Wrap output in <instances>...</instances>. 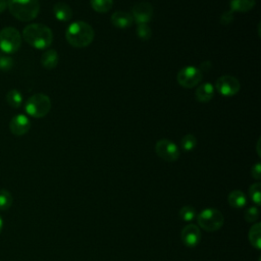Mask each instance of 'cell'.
<instances>
[{"label": "cell", "mask_w": 261, "mask_h": 261, "mask_svg": "<svg viewBox=\"0 0 261 261\" xmlns=\"http://www.w3.org/2000/svg\"><path fill=\"white\" fill-rule=\"evenodd\" d=\"M58 60H59L58 53L54 49H49L45 51L41 56V63L48 70L55 68L58 64Z\"/></svg>", "instance_id": "2e32d148"}, {"label": "cell", "mask_w": 261, "mask_h": 261, "mask_svg": "<svg viewBox=\"0 0 261 261\" xmlns=\"http://www.w3.org/2000/svg\"><path fill=\"white\" fill-rule=\"evenodd\" d=\"M216 91L225 97H231L239 93L241 89L240 81L232 75H221L215 82Z\"/></svg>", "instance_id": "9c48e42d"}, {"label": "cell", "mask_w": 261, "mask_h": 261, "mask_svg": "<svg viewBox=\"0 0 261 261\" xmlns=\"http://www.w3.org/2000/svg\"><path fill=\"white\" fill-rule=\"evenodd\" d=\"M6 101H7L8 105L12 108L20 107V105L22 103L21 93L16 89H12V90L8 91L6 94Z\"/></svg>", "instance_id": "ffe728a7"}, {"label": "cell", "mask_w": 261, "mask_h": 261, "mask_svg": "<svg viewBox=\"0 0 261 261\" xmlns=\"http://www.w3.org/2000/svg\"><path fill=\"white\" fill-rule=\"evenodd\" d=\"M21 45L20 33L13 27H6L0 31V51L5 54L15 53Z\"/></svg>", "instance_id": "8992f818"}, {"label": "cell", "mask_w": 261, "mask_h": 261, "mask_svg": "<svg viewBox=\"0 0 261 261\" xmlns=\"http://www.w3.org/2000/svg\"><path fill=\"white\" fill-rule=\"evenodd\" d=\"M227 201H228V204L233 208H242L247 204L246 195L240 190H234L230 192L228 194Z\"/></svg>", "instance_id": "e0dca14e"}, {"label": "cell", "mask_w": 261, "mask_h": 261, "mask_svg": "<svg viewBox=\"0 0 261 261\" xmlns=\"http://www.w3.org/2000/svg\"><path fill=\"white\" fill-rule=\"evenodd\" d=\"M180 238L185 246L196 247L201 241V230L196 224H188L182 228Z\"/></svg>", "instance_id": "7c38bea8"}, {"label": "cell", "mask_w": 261, "mask_h": 261, "mask_svg": "<svg viewBox=\"0 0 261 261\" xmlns=\"http://www.w3.org/2000/svg\"><path fill=\"white\" fill-rule=\"evenodd\" d=\"M24 109L30 116L35 118H42L46 116L50 111L51 100L47 95L43 93L34 94L27 100Z\"/></svg>", "instance_id": "277c9868"}, {"label": "cell", "mask_w": 261, "mask_h": 261, "mask_svg": "<svg viewBox=\"0 0 261 261\" xmlns=\"http://www.w3.org/2000/svg\"><path fill=\"white\" fill-rule=\"evenodd\" d=\"M249 241L251 245L257 250L261 249V224L256 222L252 225L249 231Z\"/></svg>", "instance_id": "d6986e66"}, {"label": "cell", "mask_w": 261, "mask_h": 261, "mask_svg": "<svg viewBox=\"0 0 261 261\" xmlns=\"http://www.w3.org/2000/svg\"><path fill=\"white\" fill-rule=\"evenodd\" d=\"M198 140L193 134H187L181 138L180 141V147L184 151H192L197 146Z\"/></svg>", "instance_id": "7402d4cb"}, {"label": "cell", "mask_w": 261, "mask_h": 261, "mask_svg": "<svg viewBox=\"0 0 261 261\" xmlns=\"http://www.w3.org/2000/svg\"><path fill=\"white\" fill-rule=\"evenodd\" d=\"M249 195L252 199V201L259 206L260 201H261V184L260 182H255L249 188Z\"/></svg>", "instance_id": "484cf974"}, {"label": "cell", "mask_w": 261, "mask_h": 261, "mask_svg": "<svg viewBox=\"0 0 261 261\" xmlns=\"http://www.w3.org/2000/svg\"><path fill=\"white\" fill-rule=\"evenodd\" d=\"M233 18H234V12L232 10H226L220 15L219 21L221 24L227 25L233 21Z\"/></svg>", "instance_id": "f1b7e54d"}, {"label": "cell", "mask_w": 261, "mask_h": 261, "mask_svg": "<svg viewBox=\"0 0 261 261\" xmlns=\"http://www.w3.org/2000/svg\"><path fill=\"white\" fill-rule=\"evenodd\" d=\"M259 212L256 207L248 208L244 213V218L247 222H255L258 219Z\"/></svg>", "instance_id": "83f0119b"}, {"label": "cell", "mask_w": 261, "mask_h": 261, "mask_svg": "<svg viewBox=\"0 0 261 261\" xmlns=\"http://www.w3.org/2000/svg\"><path fill=\"white\" fill-rule=\"evenodd\" d=\"M24 41L36 49H46L53 41L51 29L43 23H31L22 31Z\"/></svg>", "instance_id": "6da1fadb"}, {"label": "cell", "mask_w": 261, "mask_h": 261, "mask_svg": "<svg viewBox=\"0 0 261 261\" xmlns=\"http://www.w3.org/2000/svg\"><path fill=\"white\" fill-rule=\"evenodd\" d=\"M2 229H3V219H2V216L0 214V233H1Z\"/></svg>", "instance_id": "1f68e13d"}, {"label": "cell", "mask_w": 261, "mask_h": 261, "mask_svg": "<svg viewBox=\"0 0 261 261\" xmlns=\"http://www.w3.org/2000/svg\"><path fill=\"white\" fill-rule=\"evenodd\" d=\"M13 202L12 195L5 189H0V210L4 211L11 207Z\"/></svg>", "instance_id": "cb8c5ba5"}, {"label": "cell", "mask_w": 261, "mask_h": 261, "mask_svg": "<svg viewBox=\"0 0 261 261\" xmlns=\"http://www.w3.org/2000/svg\"><path fill=\"white\" fill-rule=\"evenodd\" d=\"M95 37L93 28L85 21L72 22L65 32V39L69 45L75 48L89 46Z\"/></svg>", "instance_id": "7a4b0ae2"}, {"label": "cell", "mask_w": 261, "mask_h": 261, "mask_svg": "<svg viewBox=\"0 0 261 261\" xmlns=\"http://www.w3.org/2000/svg\"><path fill=\"white\" fill-rule=\"evenodd\" d=\"M202 76H203V73L198 67L189 65V66L182 67L177 72L176 81L182 88L192 89L201 83Z\"/></svg>", "instance_id": "52a82bcc"}, {"label": "cell", "mask_w": 261, "mask_h": 261, "mask_svg": "<svg viewBox=\"0 0 261 261\" xmlns=\"http://www.w3.org/2000/svg\"><path fill=\"white\" fill-rule=\"evenodd\" d=\"M9 12L20 21H30L40 11L39 0H6Z\"/></svg>", "instance_id": "3957f363"}, {"label": "cell", "mask_w": 261, "mask_h": 261, "mask_svg": "<svg viewBox=\"0 0 261 261\" xmlns=\"http://www.w3.org/2000/svg\"><path fill=\"white\" fill-rule=\"evenodd\" d=\"M7 8L6 0H0V13H2Z\"/></svg>", "instance_id": "4dcf8cb0"}, {"label": "cell", "mask_w": 261, "mask_h": 261, "mask_svg": "<svg viewBox=\"0 0 261 261\" xmlns=\"http://www.w3.org/2000/svg\"><path fill=\"white\" fill-rule=\"evenodd\" d=\"M53 13L55 17L62 22L68 21L72 17V10L71 8L63 2H58L53 6Z\"/></svg>", "instance_id": "9a60e30c"}, {"label": "cell", "mask_w": 261, "mask_h": 261, "mask_svg": "<svg viewBox=\"0 0 261 261\" xmlns=\"http://www.w3.org/2000/svg\"><path fill=\"white\" fill-rule=\"evenodd\" d=\"M259 145H260V138L258 139V142H257V153H258V156H260V149H259Z\"/></svg>", "instance_id": "d6a6232c"}, {"label": "cell", "mask_w": 261, "mask_h": 261, "mask_svg": "<svg viewBox=\"0 0 261 261\" xmlns=\"http://www.w3.org/2000/svg\"><path fill=\"white\" fill-rule=\"evenodd\" d=\"M156 154L167 162H174L179 157L178 147L168 139H161L155 145Z\"/></svg>", "instance_id": "ba28073f"}, {"label": "cell", "mask_w": 261, "mask_h": 261, "mask_svg": "<svg viewBox=\"0 0 261 261\" xmlns=\"http://www.w3.org/2000/svg\"><path fill=\"white\" fill-rule=\"evenodd\" d=\"M90 3L95 11L105 13L112 8L113 0H90Z\"/></svg>", "instance_id": "44dd1931"}, {"label": "cell", "mask_w": 261, "mask_h": 261, "mask_svg": "<svg viewBox=\"0 0 261 261\" xmlns=\"http://www.w3.org/2000/svg\"><path fill=\"white\" fill-rule=\"evenodd\" d=\"M197 221L201 228L206 231H216L223 225L222 213L214 208H207L197 215Z\"/></svg>", "instance_id": "5b68a950"}, {"label": "cell", "mask_w": 261, "mask_h": 261, "mask_svg": "<svg viewBox=\"0 0 261 261\" xmlns=\"http://www.w3.org/2000/svg\"><path fill=\"white\" fill-rule=\"evenodd\" d=\"M178 216L184 221H192L197 217V211L194 207L190 205H186L179 209Z\"/></svg>", "instance_id": "603a6c76"}, {"label": "cell", "mask_w": 261, "mask_h": 261, "mask_svg": "<svg viewBox=\"0 0 261 261\" xmlns=\"http://www.w3.org/2000/svg\"><path fill=\"white\" fill-rule=\"evenodd\" d=\"M195 97L200 103H207L214 97V87L210 83H203L198 85Z\"/></svg>", "instance_id": "5bb4252c"}, {"label": "cell", "mask_w": 261, "mask_h": 261, "mask_svg": "<svg viewBox=\"0 0 261 261\" xmlns=\"http://www.w3.org/2000/svg\"><path fill=\"white\" fill-rule=\"evenodd\" d=\"M110 20H111V23L117 29H126L130 27L134 22V19L130 13L126 11H120V10L114 11L111 14Z\"/></svg>", "instance_id": "4fadbf2b"}, {"label": "cell", "mask_w": 261, "mask_h": 261, "mask_svg": "<svg viewBox=\"0 0 261 261\" xmlns=\"http://www.w3.org/2000/svg\"><path fill=\"white\" fill-rule=\"evenodd\" d=\"M13 66V59L8 55L0 51V70L8 71Z\"/></svg>", "instance_id": "4316f807"}, {"label": "cell", "mask_w": 261, "mask_h": 261, "mask_svg": "<svg viewBox=\"0 0 261 261\" xmlns=\"http://www.w3.org/2000/svg\"><path fill=\"white\" fill-rule=\"evenodd\" d=\"M252 176L255 179L261 178V164L260 162H257L255 165L252 166Z\"/></svg>", "instance_id": "f546056e"}, {"label": "cell", "mask_w": 261, "mask_h": 261, "mask_svg": "<svg viewBox=\"0 0 261 261\" xmlns=\"http://www.w3.org/2000/svg\"><path fill=\"white\" fill-rule=\"evenodd\" d=\"M31 128V121L24 114H17L13 116L9 122V129L12 135L20 137L25 135Z\"/></svg>", "instance_id": "8fae6325"}, {"label": "cell", "mask_w": 261, "mask_h": 261, "mask_svg": "<svg viewBox=\"0 0 261 261\" xmlns=\"http://www.w3.org/2000/svg\"><path fill=\"white\" fill-rule=\"evenodd\" d=\"M153 6L149 2L136 3L132 8V16L138 24L148 23L153 17Z\"/></svg>", "instance_id": "30bf717a"}, {"label": "cell", "mask_w": 261, "mask_h": 261, "mask_svg": "<svg viewBox=\"0 0 261 261\" xmlns=\"http://www.w3.org/2000/svg\"><path fill=\"white\" fill-rule=\"evenodd\" d=\"M136 34L140 40L148 41L152 36V31L147 23H141V24H138L136 29Z\"/></svg>", "instance_id": "d4e9b609"}, {"label": "cell", "mask_w": 261, "mask_h": 261, "mask_svg": "<svg viewBox=\"0 0 261 261\" xmlns=\"http://www.w3.org/2000/svg\"><path fill=\"white\" fill-rule=\"evenodd\" d=\"M229 4L233 12H248L254 8L256 0H230Z\"/></svg>", "instance_id": "ac0fdd59"}]
</instances>
